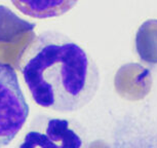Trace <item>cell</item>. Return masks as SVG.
I'll use <instances>...</instances> for the list:
<instances>
[{"label":"cell","instance_id":"1","mask_svg":"<svg viewBox=\"0 0 157 148\" xmlns=\"http://www.w3.org/2000/svg\"><path fill=\"white\" fill-rule=\"evenodd\" d=\"M17 67L34 102L59 112L77 111L96 96L100 85L96 63L67 35L46 31L21 53Z\"/></svg>","mask_w":157,"mask_h":148},{"label":"cell","instance_id":"2","mask_svg":"<svg viewBox=\"0 0 157 148\" xmlns=\"http://www.w3.org/2000/svg\"><path fill=\"white\" fill-rule=\"evenodd\" d=\"M29 115V106L10 64L0 62V147L17 137Z\"/></svg>","mask_w":157,"mask_h":148},{"label":"cell","instance_id":"3","mask_svg":"<svg viewBox=\"0 0 157 148\" xmlns=\"http://www.w3.org/2000/svg\"><path fill=\"white\" fill-rule=\"evenodd\" d=\"M83 140L69 120L43 114L34 119L20 147H81Z\"/></svg>","mask_w":157,"mask_h":148},{"label":"cell","instance_id":"5","mask_svg":"<svg viewBox=\"0 0 157 148\" xmlns=\"http://www.w3.org/2000/svg\"><path fill=\"white\" fill-rule=\"evenodd\" d=\"M150 70L138 63H127L117 70L114 78L116 93L127 101L137 102L145 99L152 88Z\"/></svg>","mask_w":157,"mask_h":148},{"label":"cell","instance_id":"6","mask_svg":"<svg viewBox=\"0 0 157 148\" xmlns=\"http://www.w3.org/2000/svg\"><path fill=\"white\" fill-rule=\"evenodd\" d=\"M11 2L26 16L35 19H52L68 13L78 0H11Z\"/></svg>","mask_w":157,"mask_h":148},{"label":"cell","instance_id":"4","mask_svg":"<svg viewBox=\"0 0 157 148\" xmlns=\"http://www.w3.org/2000/svg\"><path fill=\"white\" fill-rule=\"evenodd\" d=\"M35 24L14 14L8 7L0 5V62L10 64V58L17 66L21 53L36 36Z\"/></svg>","mask_w":157,"mask_h":148},{"label":"cell","instance_id":"7","mask_svg":"<svg viewBox=\"0 0 157 148\" xmlns=\"http://www.w3.org/2000/svg\"><path fill=\"white\" fill-rule=\"evenodd\" d=\"M135 46L144 63L157 64V20H148L140 26L136 34Z\"/></svg>","mask_w":157,"mask_h":148}]
</instances>
